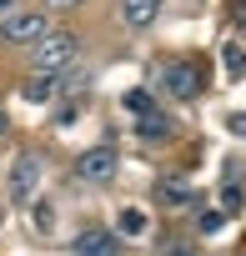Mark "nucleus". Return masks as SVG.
<instances>
[{
	"label": "nucleus",
	"instance_id": "1",
	"mask_svg": "<svg viewBox=\"0 0 246 256\" xmlns=\"http://www.w3.org/2000/svg\"><path fill=\"white\" fill-rule=\"evenodd\" d=\"M76 50H80V36H70V30H46V36L30 46V66H36V76H56L60 66L76 60Z\"/></svg>",
	"mask_w": 246,
	"mask_h": 256
},
{
	"label": "nucleus",
	"instance_id": "2",
	"mask_svg": "<svg viewBox=\"0 0 246 256\" xmlns=\"http://www.w3.org/2000/svg\"><path fill=\"white\" fill-rule=\"evenodd\" d=\"M40 36H46V16L40 10H10L0 20V40L6 46H36Z\"/></svg>",
	"mask_w": 246,
	"mask_h": 256
},
{
	"label": "nucleus",
	"instance_id": "3",
	"mask_svg": "<svg viewBox=\"0 0 246 256\" xmlns=\"http://www.w3.org/2000/svg\"><path fill=\"white\" fill-rule=\"evenodd\" d=\"M40 156H16L10 161V171H6V191H10V201H30L36 196V186H40Z\"/></svg>",
	"mask_w": 246,
	"mask_h": 256
},
{
	"label": "nucleus",
	"instance_id": "4",
	"mask_svg": "<svg viewBox=\"0 0 246 256\" xmlns=\"http://www.w3.org/2000/svg\"><path fill=\"white\" fill-rule=\"evenodd\" d=\"M161 86H166L176 100H191V96L201 90V66H196V60H171V66L161 70Z\"/></svg>",
	"mask_w": 246,
	"mask_h": 256
},
{
	"label": "nucleus",
	"instance_id": "5",
	"mask_svg": "<svg viewBox=\"0 0 246 256\" xmlns=\"http://www.w3.org/2000/svg\"><path fill=\"white\" fill-rule=\"evenodd\" d=\"M76 171H80L86 181H110V176H116V151H110V146H96V151L80 156Z\"/></svg>",
	"mask_w": 246,
	"mask_h": 256
},
{
	"label": "nucleus",
	"instance_id": "6",
	"mask_svg": "<svg viewBox=\"0 0 246 256\" xmlns=\"http://www.w3.org/2000/svg\"><path fill=\"white\" fill-rule=\"evenodd\" d=\"M156 16H161V0H120V20L131 30H146Z\"/></svg>",
	"mask_w": 246,
	"mask_h": 256
},
{
	"label": "nucleus",
	"instance_id": "7",
	"mask_svg": "<svg viewBox=\"0 0 246 256\" xmlns=\"http://www.w3.org/2000/svg\"><path fill=\"white\" fill-rule=\"evenodd\" d=\"M76 251H80V256H116L120 241H116L110 231H80V236H76Z\"/></svg>",
	"mask_w": 246,
	"mask_h": 256
},
{
	"label": "nucleus",
	"instance_id": "8",
	"mask_svg": "<svg viewBox=\"0 0 246 256\" xmlns=\"http://www.w3.org/2000/svg\"><path fill=\"white\" fill-rule=\"evenodd\" d=\"M60 90H70V86L56 80V76H30V80H26V100H36V106H40V100H56Z\"/></svg>",
	"mask_w": 246,
	"mask_h": 256
},
{
	"label": "nucleus",
	"instance_id": "9",
	"mask_svg": "<svg viewBox=\"0 0 246 256\" xmlns=\"http://www.w3.org/2000/svg\"><path fill=\"white\" fill-rule=\"evenodd\" d=\"M156 196H161L166 206H191V201H196V191H191L186 181H161V191H156Z\"/></svg>",
	"mask_w": 246,
	"mask_h": 256
},
{
	"label": "nucleus",
	"instance_id": "10",
	"mask_svg": "<svg viewBox=\"0 0 246 256\" xmlns=\"http://www.w3.org/2000/svg\"><path fill=\"white\" fill-rule=\"evenodd\" d=\"M136 131H141L146 141H161V136H171V120H166L161 110H146V116H141V126H136Z\"/></svg>",
	"mask_w": 246,
	"mask_h": 256
},
{
	"label": "nucleus",
	"instance_id": "11",
	"mask_svg": "<svg viewBox=\"0 0 246 256\" xmlns=\"http://www.w3.org/2000/svg\"><path fill=\"white\" fill-rule=\"evenodd\" d=\"M116 226H120V236H141V231H146V211H131V206H126V211L116 216Z\"/></svg>",
	"mask_w": 246,
	"mask_h": 256
},
{
	"label": "nucleus",
	"instance_id": "12",
	"mask_svg": "<svg viewBox=\"0 0 246 256\" xmlns=\"http://www.w3.org/2000/svg\"><path fill=\"white\" fill-rule=\"evenodd\" d=\"M246 70V50L241 46H226V76H241Z\"/></svg>",
	"mask_w": 246,
	"mask_h": 256
},
{
	"label": "nucleus",
	"instance_id": "13",
	"mask_svg": "<svg viewBox=\"0 0 246 256\" xmlns=\"http://www.w3.org/2000/svg\"><path fill=\"white\" fill-rule=\"evenodd\" d=\"M126 110H131V116H146V110H151V96H146V90H131V96H126Z\"/></svg>",
	"mask_w": 246,
	"mask_h": 256
},
{
	"label": "nucleus",
	"instance_id": "14",
	"mask_svg": "<svg viewBox=\"0 0 246 256\" xmlns=\"http://www.w3.org/2000/svg\"><path fill=\"white\" fill-rule=\"evenodd\" d=\"M221 221H226L221 211H201V231H206V236H211V231H221Z\"/></svg>",
	"mask_w": 246,
	"mask_h": 256
},
{
	"label": "nucleus",
	"instance_id": "15",
	"mask_svg": "<svg viewBox=\"0 0 246 256\" xmlns=\"http://www.w3.org/2000/svg\"><path fill=\"white\" fill-rule=\"evenodd\" d=\"M221 206H226V211H241V191H236V186H226V196H221Z\"/></svg>",
	"mask_w": 246,
	"mask_h": 256
},
{
	"label": "nucleus",
	"instance_id": "16",
	"mask_svg": "<svg viewBox=\"0 0 246 256\" xmlns=\"http://www.w3.org/2000/svg\"><path fill=\"white\" fill-rule=\"evenodd\" d=\"M50 10H76V6H86V0H46Z\"/></svg>",
	"mask_w": 246,
	"mask_h": 256
},
{
	"label": "nucleus",
	"instance_id": "17",
	"mask_svg": "<svg viewBox=\"0 0 246 256\" xmlns=\"http://www.w3.org/2000/svg\"><path fill=\"white\" fill-rule=\"evenodd\" d=\"M10 6H16V0H0V20H6V16H10Z\"/></svg>",
	"mask_w": 246,
	"mask_h": 256
},
{
	"label": "nucleus",
	"instance_id": "18",
	"mask_svg": "<svg viewBox=\"0 0 246 256\" xmlns=\"http://www.w3.org/2000/svg\"><path fill=\"white\" fill-rule=\"evenodd\" d=\"M236 16H246V0H236Z\"/></svg>",
	"mask_w": 246,
	"mask_h": 256
},
{
	"label": "nucleus",
	"instance_id": "19",
	"mask_svg": "<svg viewBox=\"0 0 246 256\" xmlns=\"http://www.w3.org/2000/svg\"><path fill=\"white\" fill-rule=\"evenodd\" d=\"M0 131H6V116H0Z\"/></svg>",
	"mask_w": 246,
	"mask_h": 256
}]
</instances>
